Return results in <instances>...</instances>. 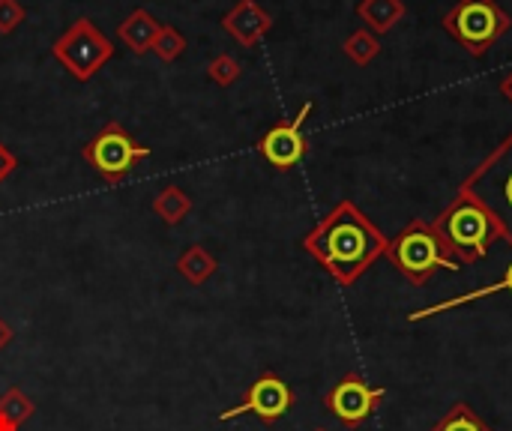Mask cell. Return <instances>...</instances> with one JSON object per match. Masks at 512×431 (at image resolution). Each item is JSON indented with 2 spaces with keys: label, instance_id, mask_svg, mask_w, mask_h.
<instances>
[{
  "label": "cell",
  "instance_id": "cell-1",
  "mask_svg": "<svg viewBox=\"0 0 512 431\" xmlns=\"http://www.w3.org/2000/svg\"><path fill=\"white\" fill-rule=\"evenodd\" d=\"M387 243L390 237L354 201H339L303 237L306 255H312L342 288H351L378 258H384Z\"/></svg>",
  "mask_w": 512,
  "mask_h": 431
},
{
  "label": "cell",
  "instance_id": "cell-2",
  "mask_svg": "<svg viewBox=\"0 0 512 431\" xmlns=\"http://www.w3.org/2000/svg\"><path fill=\"white\" fill-rule=\"evenodd\" d=\"M432 228L444 240L447 252L456 258L459 267L483 261L498 240H504L498 222L492 213L465 189L456 192V198L432 219Z\"/></svg>",
  "mask_w": 512,
  "mask_h": 431
},
{
  "label": "cell",
  "instance_id": "cell-3",
  "mask_svg": "<svg viewBox=\"0 0 512 431\" xmlns=\"http://www.w3.org/2000/svg\"><path fill=\"white\" fill-rule=\"evenodd\" d=\"M384 258L414 285H426L441 270H450V273L462 270L456 258L447 252L438 231L432 228V222H423V219L408 222L396 237H390Z\"/></svg>",
  "mask_w": 512,
  "mask_h": 431
},
{
  "label": "cell",
  "instance_id": "cell-4",
  "mask_svg": "<svg viewBox=\"0 0 512 431\" xmlns=\"http://www.w3.org/2000/svg\"><path fill=\"white\" fill-rule=\"evenodd\" d=\"M459 189L471 192L492 213L504 243L512 249V132L468 174Z\"/></svg>",
  "mask_w": 512,
  "mask_h": 431
},
{
  "label": "cell",
  "instance_id": "cell-5",
  "mask_svg": "<svg viewBox=\"0 0 512 431\" xmlns=\"http://www.w3.org/2000/svg\"><path fill=\"white\" fill-rule=\"evenodd\" d=\"M441 24L471 57H486L489 48L498 45L512 27L510 15L498 6V0H459Z\"/></svg>",
  "mask_w": 512,
  "mask_h": 431
},
{
  "label": "cell",
  "instance_id": "cell-6",
  "mask_svg": "<svg viewBox=\"0 0 512 431\" xmlns=\"http://www.w3.org/2000/svg\"><path fill=\"white\" fill-rule=\"evenodd\" d=\"M51 54L75 81H90L114 57V42L87 15H81L54 39Z\"/></svg>",
  "mask_w": 512,
  "mask_h": 431
},
{
  "label": "cell",
  "instance_id": "cell-7",
  "mask_svg": "<svg viewBox=\"0 0 512 431\" xmlns=\"http://www.w3.org/2000/svg\"><path fill=\"white\" fill-rule=\"evenodd\" d=\"M84 162L108 183L117 186L138 162L150 156V147L135 141L117 120H108L84 147H81Z\"/></svg>",
  "mask_w": 512,
  "mask_h": 431
},
{
  "label": "cell",
  "instance_id": "cell-8",
  "mask_svg": "<svg viewBox=\"0 0 512 431\" xmlns=\"http://www.w3.org/2000/svg\"><path fill=\"white\" fill-rule=\"evenodd\" d=\"M387 399L381 387H372L363 375L348 372L339 384L330 387L324 396V408L345 426V429H360Z\"/></svg>",
  "mask_w": 512,
  "mask_h": 431
},
{
  "label": "cell",
  "instance_id": "cell-9",
  "mask_svg": "<svg viewBox=\"0 0 512 431\" xmlns=\"http://www.w3.org/2000/svg\"><path fill=\"white\" fill-rule=\"evenodd\" d=\"M291 408H294V390H291L276 372H264L261 378H255V381L249 384V390H246V396H243L240 405H234V408H228V411L219 414V423H228V420H237V417L252 414V417H258L261 423L273 426V423H279Z\"/></svg>",
  "mask_w": 512,
  "mask_h": 431
},
{
  "label": "cell",
  "instance_id": "cell-10",
  "mask_svg": "<svg viewBox=\"0 0 512 431\" xmlns=\"http://www.w3.org/2000/svg\"><path fill=\"white\" fill-rule=\"evenodd\" d=\"M312 114V102H303V108L297 111V117H291L288 123H276L270 126L261 138H258V153L264 156V162L276 171H291L297 168L306 153H309V141L303 135V123Z\"/></svg>",
  "mask_w": 512,
  "mask_h": 431
},
{
  "label": "cell",
  "instance_id": "cell-11",
  "mask_svg": "<svg viewBox=\"0 0 512 431\" xmlns=\"http://www.w3.org/2000/svg\"><path fill=\"white\" fill-rule=\"evenodd\" d=\"M222 30L243 48H255L270 30H273V15L255 3V0H237L225 15H222Z\"/></svg>",
  "mask_w": 512,
  "mask_h": 431
},
{
  "label": "cell",
  "instance_id": "cell-12",
  "mask_svg": "<svg viewBox=\"0 0 512 431\" xmlns=\"http://www.w3.org/2000/svg\"><path fill=\"white\" fill-rule=\"evenodd\" d=\"M159 27H162V21H156L147 9H132V12L117 24V39H120L129 51L144 54V51L153 48V39H156Z\"/></svg>",
  "mask_w": 512,
  "mask_h": 431
},
{
  "label": "cell",
  "instance_id": "cell-13",
  "mask_svg": "<svg viewBox=\"0 0 512 431\" xmlns=\"http://www.w3.org/2000/svg\"><path fill=\"white\" fill-rule=\"evenodd\" d=\"M357 15L375 36H384L408 15V6L405 0H360Z\"/></svg>",
  "mask_w": 512,
  "mask_h": 431
},
{
  "label": "cell",
  "instance_id": "cell-14",
  "mask_svg": "<svg viewBox=\"0 0 512 431\" xmlns=\"http://www.w3.org/2000/svg\"><path fill=\"white\" fill-rule=\"evenodd\" d=\"M216 270H219L216 258H213L201 243L189 246V249L177 258V273H180L189 285H195V288H201Z\"/></svg>",
  "mask_w": 512,
  "mask_h": 431
},
{
  "label": "cell",
  "instance_id": "cell-15",
  "mask_svg": "<svg viewBox=\"0 0 512 431\" xmlns=\"http://www.w3.org/2000/svg\"><path fill=\"white\" fill-rule=\"evenodd\" d=\"M33 414H36V402L24 390L9 387L0 396V431H18Z\"/></svg>",
  "mask_w": 512,
  "mask_h": 431
},
{
  "label": "cell",
  "instance_id": "cell-16",
  "mask_svg": "<svg viewBox=\"0 0 512 431\" xmlns=\"http://www.w3.org/2000/svg\"><path fill=\"white\" fill-rule=\"evenodd\" d=\"M153 213L168 225H180L189 213H192V198L180 189V186H165L156 198H153Z\"/></svg>",
  "mask_w": 512,
  "mask_h": 431
},
{
  "label": "cell",
  "instance_id": "cell-17",
  "mask_svg": "<svg viewBox=\"0 0 512 431\" xmlns=\"http://www.w3.org/2000/svg\"><path fill=\"white\" fill-rule=\"evenodd\" d=\"M342 51L351 63L357 66H369L378 54H381V36H375L369 27H357L345 42H342Z\"/></svg>",
  "mask_w": 512,
  "mask_h": 431
},
{
  "label": "cell",
  "instance_id": "cell-18",
  "mask_svg": "<svg viewBox=\"0 0 512 431\" xmlns=\"http://www.w3.org/2000/svg\"><path fill=\"white\" fill-rule=\"evenodd\" d=\"M432 431H495L471 405H465V402H459V405H453L435 426Z\"/></svg>",
  "mask_w": 512,
  "mask_h": 431
},
{
  "label": "cell",
  "instance_id": "cell-19",
  "mask_svg": "<svg viewBox=\"0 0 512 431\" xmlns=\"http://www.w3.org/2000/svg\"><path fill=\"white\" fill-rule=\"evenodd\" d=\"M162 63H174L183 51H186V36L177 30V27H171V24H162L159 27V33H156V39H153V48H150Z\"/></svg>",
  "mask_w": 512,
  "mask_h": 431
},
{
  "label": "cell",
  "instance_id": "cell-20",
  "mask_svg": "<svg viewBox=\"0 0 512 431\" xmlns=\"http://www.w3.org/2000/svg\"><path fill=\"white\" fill-rule=\"evenodd\" d=\"M207 75H210V81H213V84H219V87H231V84H237V81H240L243 66H240V60H237V57H231V54H216V57L210 60V66H207Z\"/></svg>",
  "mask_w": 512,
  "mask_h": 431
},
{
  "label": "cell",
  "instance_id": "cell-21",
  "mask_svg": "<svg viewBox=\"0 0 512 431\" xmlns=\"http://www.w3.org/2000/svg\"><path fill=\"white\" fill-rule=\"evenodd\" d=\"M27 18V9L21 6V0H0V36L15 33Z\"/></svg>",
  "mask_w": 512,
  "mask_h": 431
},
{
  "label": "cell",
  "instance_id": "cell-22",
  "mask_svg": "<svg viewBox=\"0 0 512 431\" xmlns=\"http://www.w3.org/2000/svg\"><path fill=\"white\" fill-rule=\"evenodd\" d=\"M18 168V159H15V153L0 141V186L12 177V171Z\"/></svg>",
  "mask_w": 512,
  "mask_h": 431
},
{
  "label": "cell",
  "instance_id": "cell-23",
  "mask_svg": "<svg viewBox=\"0 0 512 431\" xmlns=\"http://www.w3.org/2000/svg\"><path fill=\"white\" fill-rule=\"evenodd\" d=\"M12 339H15V330L0 318V351H6V348L12 345Z\"/></svg>",
  "mask_w": 512,
  "mask_h": 431
},
{
  "label": "cell",
  "instance_id": "cell-24",
  "mask_svg": "<svg viewBox=\"0 0 512 431\" xmlns=\"http://www.w3.org/2000/svg\"><path fill=\"white\" fill-rule=\"evenodd\" d=\"M501 93H504V99L512 105V69L501 78Z\"/></svg>",
  "mask_w": 512,
  "mask_h": 431
},
{
  "label": "cell",
  "instance_id": "cell-25",
  "mask_svg": "<svg viewBox=\"0 0 512 431\" xmlns=\"http://www.w3.org/2000/svg\"><path fill=\"white\" fill-rule=\"evenodd\" d=\"M315 431H327V429H315Z\"/></svg>",
  "mask_w": 512,
  "mask_h": 431
}]
</instances>
